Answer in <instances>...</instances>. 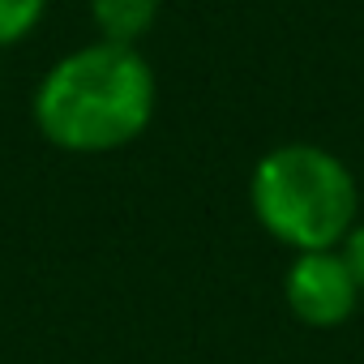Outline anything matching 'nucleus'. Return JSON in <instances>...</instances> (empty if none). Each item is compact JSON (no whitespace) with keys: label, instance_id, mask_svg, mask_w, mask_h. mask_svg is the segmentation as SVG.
<instances>
[{"label":"nucleus","instance_id":"4","mask_svg":"<svg viewBox=\"0 0 364 364\" xmlns=\"http://www.w3.org/2000/svg\"><path fill=\"white\" fill-rule=\"evenodd\" d=\"M163 0H90V18L99 26L103 43H124L137 48V39H146L159 22Z\"/></svg>","mask_w":364,"mask_h":364},{"label":"nucleus","instance_id":"3","mask_svg":"<svg viewBox=\"0 0 364 364\" xmlns=\"http://www.w3.org/2000/svg\"><path fill=\"white\" fill-rule=\"evenodd\" d=\"M283 296H287V309L304 326L334 330L355 313L364 291H360L343 249H317V253H296V262L283 274Z\"/></svg>","mask_w":364,"mask_h":364},{"label":"nucleus","instance_id":"1","mask_svg":"<svg viewBox=\"0 0 364 364\" xmlns=\"http://www.w3.org/2000/svg\"><path fill=\"white\" fill-rule=\"evenodd\" d=\"M159 107V77L137 48L86 43L60 56L35 90L39 133L69 154H107L137 141Z\"/></svg>","mask_w":364,"mask_h":364},{"label":"nucleus","instance_id":"5","mask_svg":"<svg viewBox=\"0 0 364 364\" xmlns=\"http://www.w3.org/2000/svg\"><path fill=\"white\" fill-rule=\"evenodd\" d=\"M48 14V0H0V48L22 43Z\"/></svg>","mask_w":364,"mask_h":364},{"label":"nucleus","instance_id":"2","mask_svg":"<svg viewBox=\"0 0 364 364\" xmlns=\"http://www.w3.org/2000/svg\"><path fill=\"white\" fill-rule=\"evenodd\" d=\"M257 223L296 253L338 249L360 223V189L351 167L313 141H287L262 154L249 180Z\"/></svg>","mask_w":364,"mask_h":364},{"label":"nucleus","instance_id":"6","mask_svg":"<svg viewBox=\"0 0 364 364\" xmlns=\"http://www.w3.org/2000/svg\"><path fill=\"white\" fill-rule=\"evenodd\" d=\"M343 257H347V266H351V274H355V283L364 291V223H355L351 236L343 240Z\"/></svg>","mask_w":364,"mask_h":364}]
</instances>
